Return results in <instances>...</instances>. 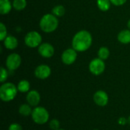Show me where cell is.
Masks as SVG:
<instances>
[{
	"label": "cell",
	"mask_w": 130,
	"mask_h": 130,
	"mask_svg": "<svg viewBox=\"0 0 130 130\" xmlns=\"http://www.w3.org/2000/svg\"><path fill=\"white\" fill-rule=\"evenodd\" d=\"M93 43V37L87 30H81L75 34L72 39V47L78 53L88 50Z\"/></svg>",
	"instance_id": "obj_1"
},
{
	"label": "cell",
	"mask_w": 130,
	"mask_h": 130,
	"mask_svg": "<svg viewBox=\"0 0 130 130\" xmlns=\"http://www.w3.org/2000/svg\"><path fill=\"white\" fill-rule=\"evenodd\" d=\"M59 19L52 13L43 14L39 21L40 29L46 34H51L56 31L59 27Z\"/></svg>",
	"instance_id": "obj_2"
},
{
	"label": "cell",
	"mask_w": 130,
	"mask_h": 130,
	"mask_svg": "<svg viewBox=\"0 0 130 130\" xmlns=\"http://www.w3.org/2000/svg\"><path fill=\"white\" fill-rule=\"evenodd\" d=\"M18 92L17 85L11 82L2 83L0 86V99L3 102H11L17 96Z\"/></svg>",
	"instance_id": "obj_3"
},
{
	"label": "cell",
	"mask_w": 130,
	"mask_h": 130,
	"mask_svg": "<svg viewBox=\"0 0 130 130\" xmlns=\"http://www.w3.org/2000/svg\"><path fill=\"white\" fill-rule=\"evenodd\" d=\"M31 118L36 124L43 125L49 122L50 113L45 107L37 106L33 109Z\"/></svg>",
	"instance_id": "obj_4"
},
{
	"label": "cell",
	"mask_w": 130,
	"mask_h": 130,
	"mask_svg": "<svg viewBox=\"0 0 130 130\" xmlns=\"http://www.w3.org/2000/svg\"><path fill=\"white\" fill-rule=\"evenodd\" d=\"M24 44L29 48H38L43 43L42 35L37 30H30L27 32L24 38Z\"/></svg>",
	"instance_id": "obj_5"
},
{
	"label": "cell",
	"mask_w": 130,
	"mask_h": 130,
	"mask_svg": "<svg viewBox=\"0 0 130 130\" xmlns=\"http://www.w3.org/2000/svg\"><path fill=\"white\" fill-rule=\"evenodd\" d=\"M105 69H106V64L104 60H102L98 57L91 59L88 64L89 72L95 76L102 75L104 72Z\"/></svg>",
	"instance_id": "obj_6"
},
{
	"label": "cell",
	"mask_w": 130,
	"mask_h": 130,
	"mask_svg": "<svg viewBox=\"0 0 130 130\" xmlns=\"http://www.w3.org/2000/svg\"><path fill=\"white\" fill-rule=\"evenodd\" d=\"M21 56L17 53H10L5 59V66L10 72L17 70L21 65Z\"/></svg>",
	"instance_id": "obj_7"
},
{
	"label": "cell",
	"mask_w": 130,
	"mask_h": 130,
	"mask_svg": "<svg viewBox=\"0 0 130 130\" xmlns=\"http://www.w3.org/2000/svg\"><path fill=\"white\" fill-rule=\"evenodd\" d=\"M78 58V52L72 47L66 49L61 55V61L64 65L71 66L75 62Z\"/></svg>",
	"instance_id": "obj_8"
},
{
	"label": "cell",
	"mask_w": 130,
	"mask_h": 130,
	"mask_svg": "<svg viewBox=\"0 0 130 130\" xmlns=\"http://www.w3.org/2000/svg\"><path fill=\"white\" fill-rule=\"evenodd\" d=\"M39 55L45 59L52 58L55 54L54 46L48 42H43L37 48Z\"/></svg>",
	"instance_id": "obj_9"
},
{
	"label": "cell",
	"mask_w": 130,
	"mask_h": 130,
	"mask_svg": "<svg viewBox=\"0 0 130 130\" xmlns=\"http://www.w3.org/2000/svg\"><path fill=\"white\" fill-rule=\"evenodd\" d=\"M52 73V69L50 66L46 64H40L37 66L34 72V76L40 80L47 79Z\"/></svg>",
	"instance_id": "obj_10"
},
{
	"label": "cell",
	"mask_w": 130,
	"mask_h": 130,
	"mask_svg": "<svg viewBox=\"0 0 130 130\" xmlns=\"http://www.w3.org/2000/svg\"><path fill=\"white\" fill-rule=\"evenodd\" d=\"M93 100L96 105L99 107H105L108 104L109 96L106 91L103 90H99L94 94Z\"/></svg>",
	"instance_id": "obj_11"
},
{
	"label": "cell",
	"mask_w": 130,
	"mask_h": 130,
	"mask_svg": "<svg viewBox=\"0 0 130 130\" xmlns=\"http://www.w3.org/2000/svg\"><path fill=\"white\" fill-rule=\"evenodd\" d=\"M40 99H41L40 94L36 90H30L29 92L27 93L26 101L27 103L29 104L31 107H37L40 102Z\"/></svg>",
	"instance_id": "obj_12"
},
{
	"label": "cell",
	"mask_w": 130,
	"mask_h": 130,
	"mask_svg": "<svg viewBox=\"0 0 130 130\" xmlns=\"http://www.w3.org/2000/svg\"><path fill=\"white\" fill-rule=\"evenodd\" d=\"M3 46L5 49L8 50H14L18 46V40L14 35L8 34L5 39L2 41Z\"/></svg>",
	"instance_id": "obj_13"
},
{
	"label": "cell",
	"mask_w": 130,
	"mask_h": 130,
	"mask_svg": "<svg viewBox=\"0 0 130 130\" xmlns=\"http://www.w3.org/2000/svg\"><path fill=\"white\" fill-rule=\"evenodd\" d=\"M117 40L119 43L126 45L130 43V30L123 29L120 30L117 34Z\"/></svg>",
	"instance_id": "obj_14"
},
{
	"label": "cell",
	"mask_w": 130,
	"mask_h": 130,
	"mask_svg": "<svg viewBox=\"0 0 130 130\" xmlns=\"http://www.w3.org/2000/svg\"><path fill=\"white\" fill-rule=\"evenodd\" d=\"M12 8V2L10 0H0V14L2 15L8 14Z\"/></svg>",
	"instance_id": "obj_15"
},
{
	"label": "cell",
	"mask_w": 130,
	"mask_h": 130,
	"mask_svg": "<svg viewBox=\"0 0 130 130\" xmlns=\"http://www.w3.org/2000/svg\"><path fill=\"white\" fill-rule=\"evenodd\" d=\"M32 107L29 104H22L20 105L19 108H18V113L20 115L23 116V117H29L31 116L32 114Z\"/></svg>",
	"instance_id": "obj_16"
},
{
	"label": "cell",
	"mask_w": 130,
	"mask_h": 130,
	"mask_svg": "<svg viewBox=\"0 0 130 130\" xmlns=\"http://www.w3.org/2000/svg\"><path fill=\"white\" fill-rule=\"evenodd\" d=\"M17 88H18V90L19 92L27 93L30 91V84L29 81H27L26 79H22L18 83Z\"/></svg>",
	"instance_id": "obj_17"
},
{
	"label": "cell",
	"mask_w": 130,
	"mask_h": 130,
	"mask_svg": "<svg viewBox=\"0 0 130 130\" xmlns=\"http://www.w3.org/2000/svg\"><path fill=\"white\" fill-rule=\"evenodd\" d=\"M110 56V51L107 46H101L98 50V57L102 60H107Z\"/></svg>",
	"instance_id": "obj_18"
},
{
	"label": "cell",
	"mask_w": 130,
	"mask_h": 130,
	"mask_svg": "<svg viewBox=\"0 0 130 130\" xmlns=\"http://www.w3.org/2000/svg\"><path fill=\"white\" fill-rule=\"evenodd\" d=\"M96 4H97L98 9L104 12L109 11L112 5L110 0H97Z\"/></svg>",
	"instance_id": "obj_19"
},
{
	"label": "cell",
	"mask_w": 130,
	"mask_h": 130,
	"mask_svg": "<svg viewBox=\"0 0 130 130\" xmlns=\"http://www.w3.org/2000/svg\"><path fill=\"white\" fill-rule=\"evenodd\" d=\"M27 5V0H13L12 1V6L15 11H23L26 8Z\"/></svg>",
	"instance_id": "obj_20"
},
{
	"label": "cell",
	"mask_w": 130,
	"mask_h": 130,
	"mask_svg": "<svg viewBox=\"0 0 130 130\" xmlns=\"http://www.w3.org/2000/svg\"><path fill=\"white\" fill-rule=\"evenodd\" d=\"M51 13L57 18H61L66 14V8L62 5H56L52 8Z\"/></svg>",
	"instance_id": "obj_21"
},
{
	"label": "cell",
	"mask_w": 130,
	"mask_h": 130,
	"mask_svg": "<svg viewBox=\"0 0 130 130\" xmlns=\"http://www.w3.org/2000/svg\"><path fill=\"white\" fill-rule=\"evenodd\" d=\"M0 82L2 84V83H5L6 82V80L8 79V69L7 68H5L3 66L1 67V69H0Z\"/></svg>",
	"instance_id": "obj_22"
},
{
	"label": "cell",
	"mask_w": 130,
	"mask_h": 130,
	"mask_svg": "<svg viewBox=\"0 0 130 130\" xmlns=\"http://www.w3.org/2000/svg\"><path fill=\"white\" fill-rule=\"evenodd\" d=\"M8 35V34L7 27L3 22H1L0 23V40L2 42Z\"/></svg>",
	"instance_id": "obj_23"
},
{
	"label": "cell",
	"mask_w": 130,
	"mask_h": 130,
	"mask_svg": "<svg viewBox=\"0 0 130 130\" xmlns=\"http://www.w3.org/2000/svg\"><path fill=\"white\" fill-rule=\"evenodd\" d=\"M49 126L52 130H57L60 129V122L57 119H52L49 122Z\"/></svg>",
	"instance_id": "obj_24"
},
{
	"label": "cell",
	"mask_w": 130,
	"mask_h": 130,
	"mask_svg": "<svg viewBox=\"0 0 130 130\" xmlns=\"http://www.w3.org/2000/svg\"><path fill=\"white\" fill-rule=\"evenodd\" d=\"M8 130H23V128L21 124L18 123H13L9 125Z\"/></svg>",
	"instance_id": "obj_25"
},
{
	"label": "cell",
	"mask_w": 130,
	"mask_h": 130,
	"mask_svg": "<svg viewBox=\"0 0 130 130\" xmlns=\"http://www.w3.org/2000/svg\"><path fill=\"white\" fill-rule=\"evenodd\" d=\"M111 4L115 6H122L125 5L127 2V0H110Z\"/></svg>",
	"instance_id": "obj_26"
},
{
	"label": "cell",
	"mask_w": 130,
	"mask_h": 130,
	"mask_svg": "<svg viewBox=\"0 0 130 130\" xmlns=\"http://www.w3.org/2000/svg\"><path fill=\"white\" fill-rule=\"evenodd\" d=\"M118 123L120 125H121V126H125L126 123H128V119H126L124 117H120L119 120H118Z\"/></svg>",
	"instance_id": "obj_27"
},
{
	"label": "cell",
	"mask_w": 130,
	"mask_h": 130,
	"mask_svg": "<svg viewBox=\"0 0 130 130\" xmlns=\"http://www.w3.org/2000/svg\"><path fill=\"white\" fill-rule=\"evenodd\" d=\"M126 26H127V28H128L129 30H130V18L128 20V21H127Z\"/></svg>",
	"instance_id": "obj_28"
},
{
	"label": "cell",
	"mask_w": 130,
	"mask_h": 130,
	"mask_svg": "<svg viewBox=\"0 0 130 130\" xmlns=\"http://www.w3.org/2000/svg\"><path fill=\"white\" fill-rule=\"evenodd\" d=\"M128 124L130 126V116L128 117Z\"/></svg>",
	"instance_id": "obj_29"
},
{
	"label": "cell",
	"mask_w": 130,
	"mask_h": 130,
	"mask_svg": "<svg viewBox=\"0 0 130 130\" xmlns=\"http://www.w3.org/2000/svg\"><path fill=\"white\" fill-rule=\"evenodd\" d=\"M57 130H66V129H61V128H60V129H57Z\"/></svg>",
	"instance_id": "obj_30"
},
{
	"label": "cell",
	"mask_w": 130,
	"mask_h": 130,
	"mask_svg": "<svg viewBox=\"0 0 130 130\" xmlns=\"http://www.w3.org/2000/svg\"><path fill=\"white\" fill-rule=\"evenodd\" d=\"M94 130H98V129H94Z\"/></svg>",
	"instance_id": "obj_31"
}]
</instances>
